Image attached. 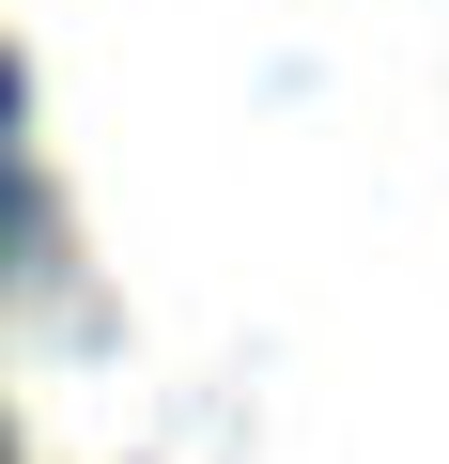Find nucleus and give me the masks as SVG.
Wrapping results in <instances>:
<instances>
[{
    "label": "nucleus",
    "mask_w": 449,
    "mask_h": 464,
    "mask_svg": "<svg viewBox=\"0 0 449 464\" xmlns=\"http://www.w3.org/2000/svg\"><path fill=\"white\" fill-rule=\"evenodd\" d=\"M16 248H32V186H16V155H0V279H16Z\"/></svg>",
    "instance_id": "1"
},
{
    "label": "nucleus",
    "mask_w": 449,
    "mask_h": 464,
    "mask_svg": "<svg viewBox=\"0 0 449 464\" xmlns=\"http://www.w3.org/2000/svg\"><path fill=\"white\" fill-rule=\"evenodd\" d=\"M16 124H32V78H16V47H0V155H16Z\"/></svg>",
    "instance_id": "2"
},
{
    "label": "nucleus",
    "mask_w": 449,
    "mask_h": 464,
    "mask_svg": "<svg viewBox=\"0 0 449 464\" xmlns=\"http://www.w3.org/2000/svg\"><path fill=\"white\" fill-rule=\"evenodd\" d=\"M0 464H16V449H0Z\"/></svg>",
    "instance_id": "3"
}]
</instances>
